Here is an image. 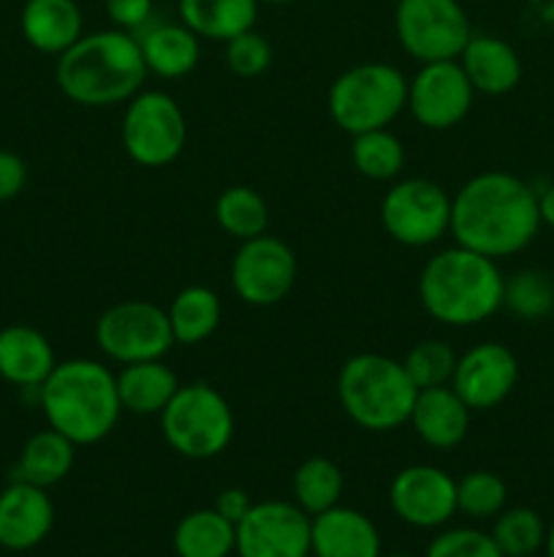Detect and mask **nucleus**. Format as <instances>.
<instances>
[{
	"mask_svg": "<svg viewBox=\"0 0 554 557\" xmlns=\"http://www.w3.org/2000/svg\"><path fill=\"white\" fill-rule=\"evenodd\" d=\"M538 228V194L516 174L481 172L451 196L454 243L494 261L521 253Z\"/></svg>",
	"mask_w": 554,
	"mask_h": 557,
	"instance_id": "1",
	"label": "nucleus"
},
{
	"mask_svg": "<svg viewBox=\"0 0 554 557\" xmlns=\"http://www.w3.org/2000/svg\"><path fill=\"white\" fill-rule=\"evenodd\" d=\"M147 74L139 38L119 27L81 36L54 69L60 92L87 109L128 103L144 87Z\"/></svg>",
	"mask_w": 554,
	"mask_h": 557,
	"instance_id": "2",
	"label": "nucleus"
},
{
	"mask_svg": "<svg viewBox=\"0 0 554 557\" xmlns=\"http://www.w3.org/2000/svg\"><path fill=\"white\" fill-rule=\"evenodd\" d=\"M505 277L498 261L470 248H445L429 256L418 275V302L429 319L465 330L483 324L503 308Z\"/></svg>",
	"mask_w": 554,
	"mask_h": 557,
	"instance_id": "3",
	"label": "nucleus"
},
{
	"mask_svg": "<svg viewBox=\"0 0 554 557\" xmlns=\"http://www.w3.org/2000/svg\"><path fill=\"white\" fill-rule=\"evenodd\" d=\"M43 419L76 446L101 444L117 428V375L96 359H65L38 386Z\"/></svg>",
	"mask_w": 554,
	"mask_h": 557,
	"instance_id": "4",
	"label": "nucleus"
},
{
	"mask_svg": "<svg viewBox=\"0 0 554 557\" xmlns=\"http://www.w3.org/2000/svg\"><path fill=\"white\" fill-rule=\"evenodd\" d=\"M416 395V384L402 362L383 354H356L337 375L342 411L356 428L369 433H391L407 424Z\"/></svg>",
	"mask_w": 554,
	"mask_h": 557,
	"instance_id": "5",
	"label": "nucleus"
},
{
	"mask_svg": "<svg viewBox=\"0 0 554 557\" xmlns=\"http://www.w3.org/2000/svg\"><path fill=\"white\" fill-rule=\"evenodd\" d=\"M407 109V79L396 65L362 63L342 71L329 87V114L345 134L389 128Z\"/></svg>",
	"mask_w": 554,
	"mask_h": 557,
	"instance_id": "6",
	"label": "nucleus"
},
{
	"mask_svg": "<svg viewBox=\"0 0 554 557\" xmlns=\"http://www.w3.org/2000/svg\"><path fill=\"white\" fill-rule=\"evenodd\" d=\"M234 411L215 386L196 381L179 386L161 411V433L185 460H212L234 441Z\"/></svg>",
	"mask_w": 554,
	"mask_h": 557,
	"instance_id": "7",
	"label": "nucleus"
},
{
	"mask_svg": "<svg viewBox=\"0 0 554 557\" xmlns=\"http://www.w3.org/2000/svg\"><path fill=\"white\" fill-rule=\"evenodd\" d=\"M394 33L413 60L438 63L459 58L473 25L459 0H396Z\"/></svg>",
	"mask_w": 554,
	"mask_h": 557,
	"instance_id": "8",
	"label": "nucleus"
},
{
	"mask_svg": "<svg viewBox=\"0 0 554 557\" xmlns=\"http://www.w3.org/2000/svg\"><path fill=\"white\" fill-rule=\"evenodd\" d=\"M188 141V123L168 92L139 90L123 114V147L139 166L161 169L179 158Z\"/></svg>",
	"mask_w": 554,
	"mask_h": 557,
	"instance_id": "9",
	"label": "nucleus"
},
{
	"mask_svg": "<svg viewBox=\"0 0 554 557\" xmlns=\"http://www.w3.org/2000/svg\"><path fill=\"white\" fill-rule=\"evenodd\" d=\"M96 346L112 362L134 364L163 359L177 343L166 310L147 299H125L96 321Z\"/></svg>",
	"mask_w": 554,
	"mask_h": 557,
	"instance_id": "10",
	"label": "nucleus"
},
{
	"mask_svg": "<svg viewBox=\"0 0 554 557\" xmlns=\"http://www.w3.org/2000/svg\"><path fill=\"white\" fill-rule=\"evenodd\" d=\"M380 223L394 243L429 248L451 232L449 190L427 177L400 180L380 201Z\"/></svg>",
	"mask_w": 554,
	"mask_h": 557,
	"instance_id": "11",
	"label": "nucleus"
},
{
	"mask_svg": "<svg viewBox=\"0 0 554 557\" xmlns=\"http://www.w3.org/2000/svg\"><path fill=\"white\" fill-rule=\"evenodd\" d=\"M299 261L282 239L272 234L244 239L231 261V288L250 308H272L291 294Z\"/></svg>",
	"mask_w": 554,
	"mask_h": 557,
	"instance_id": "12",
	"label": "nucleus"
},
{
	"mask_svg": "<svg viewBox=\"0 0 554 557\" xmlns=\"http://www.w3.org/2000/svg\"><path fill=\"white\" fill-rule=\"evenodd\" d=\"M476 90L462 71L459 60L421 63L407 82V109L413 120L429 131H449L470 114Z\"/></svg>",
	"mask_w": 554,
	"mask_h": 557,
	"instance_id": "13",
	"label": "nucleus"
},
{
	"mask_svg": "<svg viewBox=\"0 0 554 557\" xmlns=\"http://www.w3.org/2000/svg\"><path fill=\"white\" fill-rule=\"evenodd\" d=\"M313 517L288 500L253 504L237 525L239 557H310Z\"/></svg>",
	"mask_w": 554,
	"mask_h": 557,
	"instance_id": "14",
	"label": "nucleus"
},
{
	"mask_svg": "<svg viewBox=\"0 0 554 557\" xmlns=\"http://www.w3.org/2000/svg\"><path fill=\"white\" fill-rule=\"evenodd\" d=\"M519 381V359L503 343H478L456 362L451 389L476 411L498 408Z\"/></svg>",
	"mask_w": 554,
	"mask_h": 557,
	"instance_id": "15",
	"label": "nucleus"
},
{
	"mask_svg": "<svg viewBox=\"0 0 554 557\" xmlns=\"http://www.w3.org/2000/svg\"><path fill=\"white\" fill-rule=\"evenodd\" d=\"M389 504L413 528H440L456 515V482L435 466H407L391 479Z\"/></svg>",
	"mask_w": 554,
	"mask_h": 557,
	"instance_id": "16",
	"label": "nucleus"
},
{
	"mask_svg": "<svg viewBox=\"0 0 554 557\" xmlns=\"http://www.w3.org/2000/svg\"><path fill=\"white\" fill-rule=\"evenodd\" d=\"M54 525V506L47 490L27 482H11L0 493V547L27 553L49 536Z\"/></svg>",
	"mask_w": 554,
	"mask_h": 557,
	"instance_id": "17",
	"label": "nucleus"
},
{
	"mask_svg": "<svg viewBox=\"0 0 554 557\" xmlns=\"http://www.w3.org/2000/svg\"><path fill=\"white\" fill-rule=\"evenodd\" d=\"M473 411L449 386L418 389L407 424L432 449H456L470 433Z\"/></svg>",
	"mask_w": 554,
	"mask_h": 557,
	"instance_id": "18",
	"label": "nucleus"
},
{
	"mask_svg": "<svg viewBox=\"0 0 554 557\" xmlns=\"http://www.w3.org/2000/svg\"><path fill=\"white\" fill-rule=\"evenodd\" d=\"M20 30L36 52L60 58L85 36V14L76 0H25Z\"/></svg>",
	"mask_w": 554,
	"mask_h": 557,
	"instance_id": "19",
	"label": "nucleus"
},
{
	"mask_svg": "<svg viewBox=\"0 0 554 557\" xmlns=\"http://www.w3.org/2000/svg\"><path fill=\"white\" fill-rule=\"evenodd\" d=\"M313 557H380V533L367 515L335 506L313 517Z\"/></svg>",
	"mask_w": 554,
	"mask_h": 557,
	"instance_id": "20",
	"label": "nucleus"
},
{
	"mask_svg": "<svg viewBox=\"0 0 554 557\" xmlns=\"http://www.w3.org/2000/svg\"><path fill=\"white\" fill-rule=\"evenodd\" d=\"M52 343L43 332L27 324L0 330V379L20 389H38L54 370Z\"/></svg>",
	"mask_w": 554,
	"mask_h": 557,
	"instance_id": "21",
	"label": "nucleus"
},
{
	"mask_svg": "<svg viewBox=\"0 0 554 557\" xmlns=\"http://www.w3.org/2000/svg\"><path fill=\"white\" fill-rule=\"evenodd\" d=\"M147 71L161 79H182L199 65L201 38L182 22H147L139 33Z\"/></svg>",
	"mask_w": 554,
	"mask_h": 557,
	"instance_id": "22",
	"label": "nucleus"
},
{
	"mask_svg": "<svg viewBox=\"0 0 554 557\" xmlns=\"http://www.w3.org/2000/svg\"><path fill=\"white\" fill-rule=\"evenodd\" d=\"M456 60L473 90L483 96H505L521 82V60L505 38L473 36Z\"/></svg>",
	"mask_w": 554,
	"mask_h": 557,
	"instance_id": "23",
	"label": "nucleus"
},
{
	"mask_svg": "<svg viewBox=\"0 0 554 557\" xmlns=\"http://www.w3.org/2000/svg\"><path fill=\"white\" fill-rule=\"evenodd\" d=\"M179 386L182 384H179L177 373L163 364V359L123 364V370L117 373L119 403H123V411L134 413V417H161Z\"/></svg>",
	"mask_w": 554,
	"mask_h": 557,
	"instance_id": "24",
	"label": "nucleus"
},
{
	"mask_svg": "<svg viewBox=\"0 0 554 557\" xmlns=\"http://www.w3.org/2000/svg\"><path fill=\"white\" fill-rule=\"evenodd\" d=\"M259 5V0H177V14L199 38L226 44L239 33L253 30Z\"/></svg>",
	"mask_w": 554,
	"mask_h": 557,
	"instance_id": "25",
	"label": "nucleus"
},
{
	"mask_svg": "<svg viewBox=\"0 0 554 557\" xmlns=\"http://www.w3.org/2000/svg\"><path fill=\"white\" fill-rule=\"evenodd\" d=\"M74 441L60 435L58 430H38V433L30 435L27 444L22 446L20 462H16L14 468V479L16 482L36 484V487L43 490L54 487V484L63 482L71 473V468H74Z\"/></svg>",
	"mask_w": 554,
	"mask_h": 557,
	"instance_id": "26",
	"label": "nucleus"
},
{
	"mask_svg": "<svg viewBox=\"0 0 554 557\" xmlns=\"http://www.w3.org/2000/svg\"><path fill=\"white\" fill-rule=\"evenodd\" d=\"M168 324H172L174 343L179 346H199L206 337L215 335L221 326L223 308L221 297L206 286H188L168 305Z\"/></svg>",
	"mask_w": 554,
	"mask_h": 557,
	"instance_id": "27",
	"label": "nucleus"
},
{
	"mask_svg": "<svg viewBox=\"0 0 554 557\" xmlns=\"http://www.w3.org/2000/svg\"><path fill=\"white\" fill-rule=\"evenodd\" d=\"M237 549V525L215 509H196L174 528L177 557H228Z\"/></svg>",
	"mask_w": 554,
	"mask_h": 557,
	"instance_id": "28",
	"label": "nucleus"
},
{
	"mask_svg": "<svg viewBox=\"0 0 554 557\" xmlns=\"http://www.w3.org/2000/svg\"><path fill=\"white\" fill-rule=\"evenodd\" d=\"M342 490H345V479H342L340 466L329 457H310L293 471V504L310 517L340 506Z\"/></svg>",
	"mask_w": 554,
	"mask_h": 557,
	"instance_id": "29",
	"label": "nucleus"
},
{
	"mask_svg": "<svg viewBox=\"0 0 554 557\" xmlns=\"http://www.w3.org/2000/svg\"><path fill=\"white\" fill-rule=\"evenodd\" d=\"M215 221L228 237L244 243V239L266 234L269 207H266L264 196L250 185H231L215 199Z\"/></svg>",
	"mask_w": 554,
	"mask_h": 557,
	"instance_id": "30",
	"label": "nucleus"
},
{
	"mask_svg": "<svg viewBox=\"0 0 554 557\" xmlns=\"http://www.w3.org/2000/svg\"><path fill=\"white\" fill-rule=\"evenodd\" d=\"M351 161L362 177L389 183L405 169V147L389 128L364 131L351 141Z\"/></svg>",
	"mask_w": 554,
	"mask_h": 557,
	"instance_id": "31",
	"label": "nucleus"
},
{
	"mask_svg": "<svg viewBox=\"0 0 554 557\" xmlns=\"http://www.w3.org/2000/svg\"><path fill=\"white\" fill-rule=\"evenodd\" d=\"M503 308L514 319L543 321L554 310V283L543 270H519L505 277Z\"/></svg>",
	"mask_w": 554,
	"mask_h": 557,
	"instance_id": "32",
	"label": "nucleus"
},
{
	"mask_svg": "<svg viewBox=\"0 0 554 557\" xmlns=\"http://www.w3.org/2000/svg\"><path fill=\"white\" fill-rule=\"evenodd\" d=\"M492 539L503 557H532L546 544V525L538 511L516 506V509L500 511Z\"/></svg>",
	"mask_w": 554,
	"mask_h": 557,
	"instance_id": "33",
	"label": "nucleus"
},
{
	"mask_svg": "<svg viewBox=\"0 0 554 557\" xmlns=\"http://www.w3.org/2000/svg\"><path fill=\"white\" fill-rule=\"evenodd\" d=\"M459 357L445 341H418L402 359V368L411 375L416 389L449 386Z\"/></svg>",
	"mask_w": 554,
	"mask_h": 557,
	"instance_id": "34",
	"label": "nucleus"
},
{
	"mask_svg": "<svg viewBox=\"0 0 554 557\" xmlns=\"http://www.w3.org/2000/svg\"><path fill=\"white\" fill-rule=\"evenodd\" d=\"M508 487L492 471H470L456 482V511L473 520H489L505 509Z\"/></svg>",
	"mask_w": 554,
	"mask_h": 557,
	"instance_id": "35",
	"label": "nucleus"
},
{
	"mask_svg": "<svg viewBox=\"0 0 554 557\" xmlns=\"http://www.w3.org/2000/svg\"><path fill=\"white\" fill-rule=\"evenodd\" d=\"M226 65L242 79H255L272 65V44L259 30H244L226 41Z\"/></svg>",
	"mask_w": 554,
	"mask_h": 557,
	"instance_id": "36",
	"label": "nucleus"
},
{
	"mask_svg": "<svg viewBox=\"0 0 554 557\" xmlns=\"http://www.w3.org/2000/svg\"><path fill=\"white\" fill-rule=\"evenodd\" d=\"M427 557H503L494 544L492 533L473 531V528H451L432 539Z\"/></svg>",
	"mask_w": 554,
	"mask_h": 557,
	"instance_id": "37",
	"label": "nucleus"
},
{
	"mask_svg": "<svg viewBox=\"0 0 554 557\" xmlns=\"http://www.w3.org/2000/svg\"><path fill=\"white\" fill-rule=\"evenodd\" d=\"M103 11L114 27L139 33L152 20V0H103Z\"/></svg>",
	"mask_w": 554,
	"mask_h": 557,
	"instance_id": "38",
	"label": "nucleus"
},
{
	"mask_svg": "<svg viewBox=\"0 0 554 557\" xmlns=\"http://www.w3.org/2000/svg\"><path fill=\"white\" fill-rule=\"evenodd\" d=\"M27 163L16 152L0 150V201H11L25 190Z\"/></svg>",
	"mask_w": 554,
	"mask_h": 557,
	"instance_id": "39",
	"label": "nucleus"
},
{
	"mask_svg": "<svg viewBox=\"0 0 554 557\" xmlns=\"http://www.w3.org/2000/svg\"><path fill=\"white\" fill-rule=\"evenodd\" d=\"M250 509H253V500H250V495L239 487L223 490L215 500V511L221 517H226L231 525H239V522L248 517Z\"/></svg>",
	"mask_w": 554,
	"mask_h": 557,
	"instance_id": "40",
	"label": "nucleus"
},
{
	"mask_svg": "<svg viewBox=\"0 0 554 557\" xmlns=\"http://www.w3.org/2000/svg\"><path fill=\"white\" fill-rule=\"evenodd\" d=\"M538 212H541V226L554 228V183L538 194Z\"/></svg>",
	"mask_w": 554,
	"mask_h": 557,
	"instance_id": "41",
	"label": "nucleus"
},
{
	"mask_svg": "<svg viewBox=\"0 0 554 557\" xmlns=\"http://www.w3.org/2000/svg\"><path fill=\"white\" fill-rule=\"evenodd\" d=\"M546 553H549V557H554V522H552V528L546 531Z\"/></svg>",
	"mask_w": 554,
	"mask_h": 557,
	"instance_id": "42",
	"label": "nucleus"
},
{
	"mask_svg": "<svg viewBox=\"0 0 554 557\" xmlns=\"http://www.w3.org/2000/svg\"><path fill=\"white\" fill-rule=\"evenodd\" d=\"M259 3H266V5H291V3H297V0H259Z\"/></svg>",
	"mask_w": 554,
	"mask_h": 557,
	"instance_id": "43",
	"label": "nucleus"
},
{
	"mask_svg": "<svg viewBox=\"0 0 554 557\" xmlns=\"http://www.w3.org/2000/svg\"><path fill=\"white\" fill-rule=\"evenodd\" d=\"M391 557H405V555H391Z\"/></svg>",
	"mask_w": 554,
	"mask_h": 557,
	"instance_id": "44",
	"label": "nucleus"
},
{
	"mask_svg": "<svg viewBox=\"0 0 554 557\" xmlns=\"http://www.w3.org/2000/svg\"><path fill=\"white\" fill-rule=\"evenodd\" d=\"M552 283H554V272H552Z\"/></svg>",
	"mask_w": 554,
	"mask_h": 557,
	"instance_id": "45",
	"label": "nucleus"
},
{
	"mask_svg": "<svg viewBox=\"0 0 554 557\" xmlns=\"http://www.w3.org/2000/svg\"><path fill=\"white\" fill-rule=\"evenodd\" d=\"M532 557H536V555H532Z\"/></svg>",
	"mask_w": 554,
	"mask_h": 557,
	"instance_id": "46",
	"label": "nucleus"
}]
</instances>
